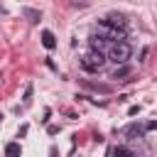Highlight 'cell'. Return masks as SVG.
<instances>
[{
    "mask_svg": "<svg viewBox=\"0 0 157 157\" xmlns=\"http://www.w3.org/2000/svg\"><path fill=\"white\" fill-rule=\"evenodd\" d=\"M130 54H132L130 44H128V42H118V44H113V47H110V52H108V59H110V61H115L118 66H123V64L130 59Z\"/></svg>",
    "mask_w": 157,
    "mask_h": 157,
    "instance_id": "6da1fadb",
    "label": "cell"
},
{
    "mask_svg": "<svg viewBox=\"0 0 157 157\" xmlns=\"http://www.w3.org/2000/svg\"><path fill=\"white\" fill-rule=\"evenodd\" d=\"M105 61H108V59H105V54H103V52H98V49H93L91 54H86V56L81 59V66H83L86 71H98Z\"/></svg>",
    "mask_w": 157,
    "mask_h": 157,
    "instance_id": "7a4b0ae2",
    "label": "cell"
},
{
    "mask_svg": "<svg viewBox=\"0 0 157 157\" xmlns=\"http://www.w3.org/2000/svg\"><path fill=\"white\" fill-rule=\"evenodd\" d=\"M98 27L103 32H125V20L120 15H108V17L98 20Z\"/></svg>",
    "mask_w": 157,
    "mask_h": 157,
    "instance_id": "3957f363",
    "label": "cell"
},
{
    "mask_svg": "<svg viewBox=\"0 0 157 157\" xmlns=\"http://www.w3.org/2000/svg\"><path fill=\"white\" fill-rule=\"evenodd\" d=\"M5 157H22L20 142H7V145H5Z\"/></svg>",
    "mask_w": 157,
    "mask_h": 157,
    "instance_id": "277c9868",
    "label": "cell"
},
{
    "mask_svg": "<svg viewBox=\"0 0 157 157\" xmlns=\"http://www.w3.org/2000/svg\"><path fill=\"white\" fill-rule=\"evenodd\" d=\"M42 44H44V49H54V47H56V39H54V34H52L49 29L42 32Z\"/></svg>",
    "mask_w": 157,
    "mask_h": 157,
    "instance_id": "5b68a950",
    "label": "cell"
},
{
    "mask_svg": "<svg viewBox=\"0 0 157 157\" xmlns=\"http://www.w3.org/2000/svg\"><path fill=\"white\" fill-rule=\"evenodd\" d=\"M130 71H132V69H130L128 64H123V66H118V69L113 71V78H125V76H130Z\"/></svg>",
    "mask_w": 157,
    "mask_h": 157,
    "instance_id": "8992f818",
    "label": "cell"
},
{
    "mask_svg": "<svg viewBox=\"0 0 157 157\" xmlns=\"http://www.w3.org/2000/svg\"><path fill=\"white\" fill-rule=\"evenodd\" d=\"M113 157H132V150L130 147H113Z\"/></svg>",
    "mask_w": 157,
    "mask_h": 157,
    "instance_id": "52a82bcc",
    "label": "cell"
},
{
    "mask_svg": "<svg viewBox=\"0 0 157 157\" xmlns=\"http://www.w3.org/2000/svg\"><path fill=\"white\" fill-rule=\"evenodd\" d=\"M25 15L29 17V22H37V20H39V12H37V10H32V7H25Z\"/></svg>",
    "mask_w": 157,
    "mask_h": 157,
    "instance_id": "ba28073f",
    "label": "cell"
},
{
    "mask_svg": "<svg viewBox=\"0 0 157 157\" xmlns=\"http://www.w3.org/2000/svg\"><path fill=\"white\" fill-rule=\"evenodd\" d=\"M29 98H32V83H27V86H25V96H22V101H25V103H29Z\"/></svg>",
    "mask_w": 157,
    "mask_h": 157,
    "instance_id": "9c48e42d",
    "label": "cell"
},
{
    "mask_svg": "<svg viewBox=\"0 0 157 157\" xmlns=\"http://www.w3.org/2000/svg\"><path fill=\"white\" fill-rule=\"evenodd\" d=\"M27 130H29V125H20V132H17V135L22 137V135H27Z\"/></svg>",
    "mask_w": 157,
    "mask_h": 157,
    "instance_id": "30bf717a",
    "label": "cell"
},
{
    "mask_svg": "<svg viewBox=\"0 0 157 157\" xmlns=\"http://www.w3.org/2000/svg\"><path fill=\"white\" fill-rule=\"evenodd\" d=\"M128 113H130V115H137V113H140V105H132V108H130Z\"/></svg>",
    "mask_w": 157,
    "mask_h": 157,
    "instance_id": "8fae6325",
    "label": "cell"
},
{
    "mask_svg": "<svg viewBox=\"0 0 157 157\" xmlns=\"http://www.w3.org/2000/svg\"><path fill=\"white\" fill-rule=\"evenodd\" d=\"M145 128H147V130H157V120H152V123H147Z\"/></svg>",
    "mask_w": 157,
    "mask_h": 157,
    "instance_id": "7c38bea8",
    "label": "cell"
},
{
    "mask_svg": "<svg viewBox=\"0 0 157 157\" xmlns=\"http://www.w3.org/2000/svg\"><path fill=\"white\" fill-rule=\"evenodd\" d=\"M0 118H2V113H0Z\"/></svg>",
    "mask_w": 157,
    "mask_h": 157,
    "instance_id": "4fadbf2b",
    "label": "cell"
}]
</instances>
